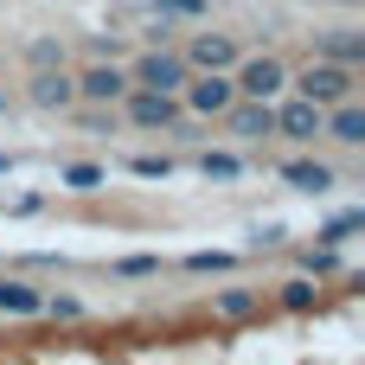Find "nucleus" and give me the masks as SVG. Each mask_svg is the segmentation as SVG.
I'll return each mask as SVG.
<instances>
[{
	"label": "nucleus",
	"instance_id": "f257e3e1",
	"mask_svg": "<svg viewBox=\"0 0 365 365\" xmlns=\"http://www.w3.org/2000/svg\"><path fill=\"white\" fill-rule=\"evenodd\" d=\"M289 83H295V96H308V103L334 109V103H346V96H353L359 71H353V64H334V58H314V64H308V71H295Z\"/></svg>",
	"mask_w": 365,
	"mask_h": 365
},
{
	"label": "nucleus",
	"instance_id": "f03ea898",
	"mask_svg": "<svg viewBox=\"0 0 365 365\" xmlns=\"http://www.w3.org/2000/svg\"><path fill=\"white\" fill-rule=\"evenodd\" d=\"M231 83H237V96H257V103H276L282 90H289V64L282 58H237L231 64Z\"/></svg>",
	"mask_w": 365,
	"mask_h": 365
},
{
	"label": "nucleus",
	"instance_id": "7ed1b4c3",
	"mask_svg": "<svg viewBox=\"0 0 365 365\" xmlns=\"http://www.w3.org/2000/svg\"><path fill=\"white\" fill-rule=\"evenodd\" d=\"M180 96H186V109L192 115H225L231 103H237V83H231V71H186V83H180Z\"/></svg>",
	"mask_w": 365,
	"mask_h": 365
},
{
	"label": "nucleus",
	"instance_id": "20e7f679",
	"mask_svg": "<svg viewBox=\"0 0 365 365\" xmlns=\"http://www.w3.org/2000/svg\"><path fill=\"white\" fill-rule=\"evenodd\" d=\"M128 90H135V83H128V71H122L115 58H96L90 71H77V103H96V109H103V103H122Z\"/></svg>",
	"mask_w": 365,
	"mask_h": 365
},
{
	"label": "nucleus",
	"instance_id": "39448f33",
	"mask_svg": "<svg viewBox=\"0 0 365 365\" xmlns=\"http://www.w3.org/2000/svg\"><path fill=\"white\" fill-rule=\"evenodd\" d=\"M128 83L135 90H180L186 83V58L180 51H141L135 71H128Z\"/></svg>",
	"mask_w": 365,
	"mask_h": 365
},
{
	"label": "nucleus",
	"instance_id": "423d86ee",
	"mask_svg": "<svg viewBox=\"0 0 365 365\" xmlns=\"http://www.w3.org/2000/svg\"><path fill=\"white\" fill-rule=\"evenodd\" d=\"M122 103H128V122L148 128V135H154V128H180V103H173V90H128Z\"/></svg>",
	"mask_w": 365,
	"mask_h": 365
},
{
	"label": "nucleus",
	"instance_id": "0eeeda50",
	"mask_svg": "<svg viewBox=\"0 0 365 365\" xmlns=\"http://www.w3.org/2000/svg\"><path fill=\"white\" fill-rule=\"evenodd\" d=\"M26 103H32V109H71V103H77V77H71L64 64H45V71H32Z\"/></svg>",
	"mask_w": 365,
	"mask_h": 365
},
{
	"label": "nucleus",
	"instance_id": "6e6552de",
	"mask_svg": "<svg viewBox=\"0 0 365 365\" xmlns=\"http://www.w3.org/2000/svg\"><path fill=\"white\" fill-rule=\"evenodd\" d=\"M225 128H231V135H244V141H269V135H276V103L237 96V103L225 109Z\"/></svg>",
	"mask_w": 365,
	"mask_h": 365
},
{
	"label": "nucleus",
	"instance_id": "1a4fd4ad",
	"mask_svg": "<svg viewBox=\"0 0 365 365\" xmlns=\"http://www.w3.org/2000/svg\"><path fill=\"white\" fill-rule=\"evenodd\" d=\"M321 122H327V109L308 103V96L276 103V135H289V141H321Z\"/></svg>",
	"mask_w": 365,
	"mask_h": 365
},
{
	"label": "nucleus",
	"instance_id": "9d476101",
	"mask_svg": "<svg viewBox=\"0 0 365 365\" xmlns=\"http://www.w3.org/2000/svg\"><path fill=\"white\" fill-rule=\"evenodd\" d=\"M180 58H186V71H231V64H237V45H231L225 32H192Z\"/></svg>",
	"mask_w": 365,
	"mask_h": 365
},
{
	"label": "nucleus",
	"instance_id": "9b49d317",
	"mask_svg": "<svg viewBox=\"0 0 365 365\" xmlns=\"http://www.w3.org/2000/svg\"><path fill=\"white\" fill-rule=\"evenodd\" d=\"M321 135L327 141H340V148H365V109L346 96V103H334L327 109V122H321Z\"/></svg>",
	"mask_w": 365,
	"mask_h": 365
},
{
	"label": "nucleus",
	"instance_id": "f8f14e48",
	"mask_svg": "<svg viewBox=\"0 0 365 365\" xmlns=\"http://www.w3.org/2000/svg\"><path fill=\"white\" fill-rule=\"evenodd\" d=\"M282 180H289L295 192H314V199H321V192L334 186V167H327V160H289V167H282Z\"/></svg>",
	"mask_w": 365,
	"mask_h": 365
},
{
	"label": "nucleus",
	"instance_id": "ddd939ff",
	"mask_svg": "<svg viewBox=\"0 0 365 365\" xmlns=\"http://www.w3.org/2000/svg\"><path fill=\"white\" fill-rule=\"evenodd\" d=\"M257 308H263L257 289H218V295H212V314H218V321H250Z\"/></svg>",
	"mask_w": 365,
	"mask_h": 365
},
{
	"label": "nucleus",
	"instance_id": "4468645a",
	"mask_svg": "<svg viewBox=\"0 0 365 365\" xmlns=\"http://www.w3.org/2000/svg\"><path fill=\"white\" fill-rule=\"evenodd\" d=\"M321 58H334V64H365V32H327L321 38Z\"/></svg>",
	"mask_w": 365,
	"mask_h": 365
},
{
	"label": "nucleus",
	"instance_id": "2eb2a0df",
	"mask_svg": "<svg viewBox=\"0 0 365 365\" xmlns=\"http://www.w3.org/2000/svg\"><path fill=\"white\" fill-rule=\"evenodd\" d=\"M58 186H71V192H96V186H109V167H96V160H71V167H58Z\"/></svg>",
	"mask_w": 365,
	"mask_h": 365
},
{
	"label": "nucleus",
	"instance_id": "dca6fc26",
	"mask_svg": "<svg viewBox=\"0 0 365 365\" xmlns=\"http://www.w3.org/2000/svg\"><path fill=\"white\" fill-rule=\"evenodd\" d=\"M38 302H45V295H38L32 282H6V276H0V314H38Z\"/></svg>",
	"mask_w": 365,
	"mask_h": 365
},
{
	"label": "nucleus",
	"instance_id": "f3484780",
	"mask_svg": "<svg viewBox=\"0 0 365 365\" xmlns=\"http://www.w3.org/2000/svg\"><path fill=\"white\" fill-rule=\"evenodd\" d=\"M365 231V212L359 205H353V212H340V218H327V225H321V231H314V237H321V244H334V250H340V244H353V237H359Z\"/></svg>",
	"mask_w": 365,
	"mask_h": 365
},
{
	"label": "nucleus",
	"instance_id": "a211bd4d",
	"mask_svg": "<svg viewBox=\"0 0 365 365\" xmlns=\"http://www.w3.org/2000/svg\"><path fill=\"white\" fill-rule=\"evenodd\" d=\"M276 302H282L289 314H308V308L321 302V289H314V276H295V282H282V289H276Z\"/></svg>",
	"mask_w": 365,
	"mask_h": 365
},
{
	"label": "nucleus",
	"instance_id": "6ab92c4d",
	"mask_svg": "<svg viewBox=\"0 0 365 365\" xmlns=\"http://www.w3.org/2000/svg\"><path fill=\"white\" fill-rule=\"evenodd\" d=\"M186 269H192V276H231V269H237V257H231V250H192V257H186Z\"/></svg>",
	"mask_w": 365,
	"mask_h": 365
},
{
	"label": "nucleus",
	"instance_id": "aec40b11",
	"mask_svg": "<svg viewBox=\"0 0 365 365\" xmlns=\"http://www.w3.org/2000/svg\"><path fill=\"white\" fill-rule=\"evenodd\" d=\"M334 269H340V250L334 244H308L302 250V276H334Z\"/></svg>",
	"mask_w": 365,
	"mask_h": 365
},
{
	"label": "nucleus",
	"instance_id": "412c9836",
	"mask_svg": "<svg viewBox=\"0 0 365 365\" xmlns=\"http://www.w3.org/2000/svg\"><path fill=\"white\" fill-rule=\"evenodd\" d=\"M199 173H205V180H244V160H237V154H205Z\"/></svg>",
	"mask_w": 365,
	"mask_h": 365
},
{
	"label": "nucleus",
	"instance_id": "4be33fe9",
	"mask_svg": "<svg viewBox=\"0 0 365 365\" xmlns=\"http://www.w3.org/2000/svg\"><path fill=\"white\" fill-rule=\"evenodd\" d=\"M26 64H32V71H45V64H64V45H58V38H32V45H26Z\"/></svg>",
	"mask_w": 365,
	"mask_h": 365
},
{
	"label": "nucleus",
	"instance_id": "5701e85b",
	"mask_svg": "<svg viewBox=\"0 0 365 365\" xmlns=\"http://www.w3.org/2000/svg\"><path fill=\"white\" fill-rule=\"evenodd\" d=\"M128 173H135V180H167V173H173V160H167V154H135V160H128Z\"/></svg>",
	"mask_w": 365,
	"mask_h": 365
},
{
	"label": "nucleus",
	"instance_id": "b1692460",
	"mask_svg": "<svg viewBox=\"0 0 365 365\" xmlns=\"http://www.w3.org/2000/svg\"><path fill=\"white\" fill-rule=\"evenodd\" d=\"M115 276H122V282H141V276H160V257H122V263H115Z\"/></svg>",
	"mask_w": 365,
	"mask_h": 365
},
{
	"label": "nucleus",
	"instance_id": "393cba45",
	"mask_svg": "<svg viewBox=\"0 0 365 365\" xmlns=\"http://www.w3.org/2000/svg\"><path fill=\"white\" fill-rule=\"evenodd\" d=\"M205 0H154V19H199Z\"/></svg>",
	"mask_w": 365,
	"mask_h": 365
},
{
	"label": "nucleus",
	"instance_id": "a878e982",
	"mask_svg": "<svg viewBox=\"0 0 365 365\" xmlns=\"http://www.w3.org/2000/svg\"><path fill=\"white\" fill-rule=\"evenodd\" d=\"M38 308H45L51 321H77V314H83V302H71V295H45Z\"/></svg>",
	"mask_w": 365,
	"mask_h": 365
},
{
	"label": "nucleus",
	"instance_id": "bb28decb",
	"mask_svg": "<svg viewBox=\"0 0 365 365\" xmlns=\"http://www.w3.org/2000/svg\"><path fill=\"white\" fill-rule=\"evenodd\" d=\"M340 6H365V0H340Z\"/></svg>",
	"mask_w": 365,
	"mask_h": 365
}]
</instances>
